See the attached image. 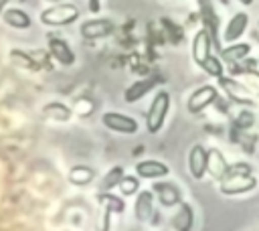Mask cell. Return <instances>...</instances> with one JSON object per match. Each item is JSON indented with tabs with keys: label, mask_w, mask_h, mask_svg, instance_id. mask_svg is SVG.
Here are the masks:
<instances>
[{
	"label": "cell",
	"mask_w": 259,
	"mask_h": 231,
	"mask_svg": "<svg viewBox=\"0 0 259 231\" xmlns=\"http://www.w3.org/2000/svg\"><path fill=\"white\" fill-rule=\"evenodd\" d=\"M257 186V178L253 174V168L245 162H239V164H233L227 168V172L223 174V178L219 180V190L223 195H243V192H249Z\"/></svg>",
	"instance_id": "1"
},
{
	"label": "cell",
	"mask_w": 259,
	"mask_h": 231,
	"mask_svg": "<svg viewBox=\"0 0 259 231\" xmlns=\"http://www.w3.org/2000/svg\"><path fill=\"white\" fill-rule=\"evenodd\" d=\"M168 109H170V95L168 91H158L150 103V109H148V115H146V128L150 134H158L166 122V115H168Z\"/></svg>",
	"instance_id": "2"
},
{
	"label": "cell",
	"mask_w": 259,
	"mask_h": 231,
	"mask_svg": "<svg viewBox=\"0 0 259 231\" xmlns=\"http://www.w3.org/2000/svg\"><path fill=\"white\" fill-rule=\"evenodd\" d=\"M79 18V8L75 4H53L40 12V22L47 26H67Z\"/></svg>",
	"instance_id": "3"
},
{
	"label": "cell",
	"mask_w": 259,
	"mask_h": 231,
	"mask_svg": "<svg viewBox=\"0 0 259 231\" xmlns=\"http://www.w3.org/2000/svg\"><path fill=\"white\" fill-rule=\"evenodd\" d=\"M219 87L225 91V95L231 101H235L239 105H253V93L247 89L245 83L237 81L235 77H225V75L219 77Z\"/></svg>",
	"instance_id": "4"
},
{
	"label": "cell",
	"mask_w": 259,
	"mask_h": 231,
	"mask_svg": "<svg viewBox=\"0 0 259 231\" xmlns=\"http://www.w3.org/2000/svg\"><path fill=\"white\" fill-rule=\"evenodd\" d=\"M219 97V91L214 85H202L198 89H194L186 101V109L190 113H198L202 111L204 107H208L210 103H214V99Z\"/></svg>",
	"instance_id": "5"
},
{
	"label": "cell",
	"mask_w": 259,
	"mask_h": 231,
	"mask_svg": "<svg viewBox=\"0 0 259 231\" xmlns=\"http://www.w3.org/2000/svg\"><path fill=\"white\" fill-rule=\"evenodd\" d=\"M101 124L119 134H136L138 132V122L132 115L117 113V111H105L101 115Z\"/></svg>",
	"instance_id": "6"
},
{
	"label": "cell",
	"mask_w": 259,
	"mask_h": 231,
	"mask_svg": "<svg viewBox=\"0 0 259 231\" xmlns=\"http://www.w3.org/2000/svg\"><path fill=\"white\" fill-rule=\"evenodd\" d=\"M113 22L107 18H93V20H85L79 28L81 36L87 41H97V38H105L113 32Z\"/></svg>",
	"instance_id": "7"
},
{
	"label": "cell",
	"mask_w": 259,
	"mask_h": 231,
	"mask_svg": "<svg viewBox=\"0 0 259 231\" xmlns=\"http://www.w3.org/2000/svg\"><path fill=\"white\" fill-rule=\"evenodd\" d=\"M134 215L140 223H150L156 217V205H154V192L152 190H140L138 199L134 203Z\"/></svg>",
	"instance_id": "8"
},
{
	"label": "cell",
	"mask_w": 259,
	"mask_h": 231,
	"mask_svg": "<svg viewBox=\"0 0 259 231\" xmlns=\"http://www.w3.org/2000/svg\"><path fill=\"white\" fill-rule=\"evenodd\" d=\"M134 170L138 172L136 176L148 178V180H160V178H166L170 174V168L160 160H142L136 164Z\"/></svg>",
	"instance_id": "9"
},
{
	"label": "cell",
	"mask_w": 259,
	"mask_h": 231,
	"mask_svg": "<svg viewBox=\"0 0 259 231\" xmlns=\"http://www.w3.org/2000/svg\"><path fill=\"white\" fill-rule=\"evenodd\" d=\"M188 172L192 178L200 180L206 174V148L202 144H194L188 152Z\"/></svg>",
	"instance_id": "10"
},
{
	"label": "cell",
	"mask_w": 259,
	"mask_h": 231,
	"mask_svg": "<svg viewBox=\"0 0 259 231\" xmlns=\"http://www.w3.org/2000/svg\"><path fill=\"white\" fill-rule=\"evenodd\" d=\"M152 192L156 195V199H158V203L162 207H176L180 203V190L172 182L156 180L154 186H152Z\"/></svg>",
	"instance_id": "11"
},
{
	"label": "cell",
	"mask_w": 259,
	"mask_h": 231,
	"mask_svg": "<svg viewBox=\"0 0 259 231\" xmlns=\"http://www.w3.org/2000/svg\"><path fill=\"white\" fill-rule=\"evenodd\" d=\"M49 53H51V57H53L57 63H61V65H65V67H69V65L75 63V53H73L71 47H69L63 38H59V36H51V38H49Z\"/></svg>",
	"instance_id": "12"
},
{
	"label": "cell",
	"mask_w": 259,
	"mask_h": 231,
	"mask_svg": "<svg viewBox=\"0 0 259 231\" xmlns=\"http://www.w3.org/2000/svg\"><path fill=\"white\" fill-rule=\"evenodd\" d=\"M247 24H249V16L245 12H237L225 26V32H223V41L225 43H235L243 36V32L247 30Z\"/></svg>",
	"instance_id": "13"
},
{
	"label": "cell",
	"mask_w": 259,
	"mask_h": 231,
	"mask_svg": "<svg viewBox=\"0 0 259 231\" xmlns=\"http://www.w3.org/2000/svg\"><path fill=\"white\" fill-rule=\"evenodd\" d=\"M227 168H229V162H227V158L223 156V152L219 148L206 150V172L214 180H221L223 174L227 172Z\"/></svg>",
	"instance_id": "14"
},
{
	"label": "cell",
	"mask_w": 259,
	"mask_h": 231,
	"mask_svg": "<svg viewBox=\"0 0 259 231\" xmlns=\"http://www.w3.org/2000/svg\"><path fill=\"white\" fill-rule=\"evenodd\" d=\"M176 213L172 217V227L176 231H192V225H194V209L188 205V203H178L176 205Z\"/></svg>",
	"instance_id": "15"
},
{
	"label": "cell",
	"mask_w": 259,
	"mask_h": 231,
	"mask_svg": "<svg viewBox=\"0 0 259 231\" xmlns=\"http://www.w3.org/2000/svg\"><path fill=\"white\" fill-rule=\"evenodd\" d=\"M210 49H212V43H210V36L204 28H200L194 38H192V59L196 65H200L208 55H210Z\"/></svg>",
	"instance_id": "16"
},
{
	"label": "cell",
	"mask_w": 259,
	"mask_h": 231,
	"mask_svg": "<svg viewBox=\"0 0 259 231\" xmlns=\"http://www.w3.org/2000/svg\"><path fill=\"white\" fill-rule=\"evenodd\" d=\"M249 53H251V45H247V43H237V41L219 51L221 61H227V63H241V61L247 59Z\"/></svg>",
	"instance_id": "17"
},
{
	"label": "cell",
	"mask_w": 259,
	"mask_h": 231,
	"mask_svg": "<svg viewBox=\"0 0 259 231\" xmlns=\"http://www.w3.org/2000/svg\"><path fill=\"white\" fill-rule=\"evenodd\" d=\"M154 85H156V79H154V77H148V79H140V81L132 83V85L125 89V93H123V99H125L127 103H134V101L142 99V97H144L148 91H152V89H154Z\"/></svg>",
	"instance_id": "18"
},
{
	"label": "cell",
	"mask_w": 259,
	"mask_h": 231,
	"mask_svg": "<svg viewBox=\"0 0 259 231\" xmlns=\"http://www.w3.org/2000/svg\"><path fill=\"white\" fill-rule=\"evenodd\" d=\"M2 20H4L8 26L18 28V30L30 28V24H32L30 16H28L24 10H20V8H6V10H2Z\"/></svg>",
	"instance_id": "19"
},
{
	"label": "cell",
	"mask_w": 259,
	"mask_h": 231,
	"mask_svg": "<svg viewBox=\"0 0 259 231\" xmlns=\"http://www.w3.org/2000/svg\"><path fill=\"white\" fill-rule=\"evenodd\" d=\"M93 178H95V170L89 168V166H83V164L73 166L69 170V174H67V180L71 184H75V186H87Z\"/></svg>",
	"instance_id": "20"
},
{
	"label": "cell",
	"mask_w": 259,
	"mask_h": 231,
	"mask_svg": "<svg viewBox=\"0 0 259 231\" xmlns=\"http://www.w3.org/2000/svg\"><path fill=\"white\" fill-rule=\"evenodd\" d=\"M97 201H99L101 209H107L109 213L121 215V213L125 211V203H123V199H121V197L111 195L109 190H101V192H99V197H97Z\"/></svg>",
	"instance_id": "21"
},
{
	"label": "cell",
	"mask_w": 259,
	"mask_h": 231,
	"mask_svg": "<svg viewBox=\"0 0 259 231\" xmlns=\"http://www.w3.org/2000/svg\"><path fill=\"white\" fill-rule=\"evenodd\" d=\"M42 115L49 118V120L65 122V120H69V118L73 115V109L67 107V105L61 103V101H53V103H47V105L42 107Z\"/></svg>",
	"instance_id": "22"
},
{
	"label": "cell",
	"mask_w": 259,
	"mask_h": 231,
	"mask_svg": "<svg viewBox=\"0 0 259 231\" xmlns=\"http://www.w3.org/2000/svg\"><path fill=\"white\" fill-rule=\"evenodd\" d=\"M123 172H125L123 166H111V168L105 172V176H103L99 188H101V190H111V188H115V186L119 184V180L123 178Z\"/></svg>",
	"instance_id": "23"
},
{
	"label": "cell",
	"mask_w": 259,
	"mask_h": 231,
	"mask_svg": "<svg viewBox=\"0 0 259 231\" xmlns=\"http://www.w3.org/2000/svg\"><path fill=\"white\" fill-rule=\"evenodd\" d=\"M198 67H202V71L206 73V75H210V77H223L225 75V69H223V61L219 59V57H214V55H208Z\"/></svg>",
	"instance_id": "24"
},
{
	"label": "cell",
	"mask_w": 259,
	"mask_h": 231,
	"mask_svg": "<svg viewBox=\"0 0 259 231\" xmlns=\"http://www.w3.org/2000/svg\"><path fill=\"white\" fill-rule=\"evenodd\" d=\"M119 190H121V195H125V197H132V195H136L138 192V188H140V176H125L123 174V178L119 180Z\"/></svg>",
	"instance_id": "25"
},
{
	"label": "cell",
	"mask_w": 259,
	"mask_h": 231,
	"mask_svg": "<svg viewBox=\"0 0 259 231\" xmlns=\"http://www.w3.org/2000/svg\"><path fill=\"white\" fill-rule=\"evenodd\" d=\"M243 83L247 85V89L259 97V71L255 69H245L243 71Z\"/></svg>",
	"instance_id": "26"
},
{
	"label": "cell",
	"mask_w": 259,
	"mask_h": 231,
	"mask_svg": "<svg viewBox=\"0 0 259 231\" xmlns=\"http://www.w3.org/2000/svg\"><path fill=\"white\" fill-rule=\"evenodd\" d=\"M10 57H12V61H14V63L22 65L24 69H32V71H34V69H38V65L30 59V55H26V53H22V51H16V49H14V51H10Z\"/></svg>",
	"instance_id": "27"
},
{
	"label": "cell",
	"mask_w": 259,
	"mask_h": 231,
	"mask_svg": "<svg viewBox=\"0 0 259 231\" xmlns=\"http://www.w3.org/2000/svg\"><path fill=\"white\" fill-rule=\"evenodd\" d=\"M109 211L107 209H101V217H99V223H97V231H109Z\"/></svg>",
	"instance_id": "28"
},
{
	"label": "cell",
	"mask_w": 259,
	"mask_h": 231,
	"mask_svg": "<svg viewBox=\"0 0 259 231\" xmlns=\"http://www.w3.org/2000/svg\"><path fill=\"white\" fill-rule=\"evenodd\" d=\"M237 124H239V126H243V128L253 126V113H251V111H243V113L237 118Z\"/></svg>",
	"instance_id": "29"
},
{
	"label": "cell",
	"mask_w": 259,
	"mask_h": 231,
	"mask_svg": "<svg viewBox=\"0 0 259 231\" xmlns=\"http://www.w3.org/2000/svg\"><path fill=\"white\" fill-rule=\"evenodd\" d=\"M239 4H243V6H251L253 4V0H237Z\"/></svg>",
	"instance_id": "30"
},
{
	"label": "cell",
	"mask_w": 259,
	"mask_h": 231,
	"mask_svg": "<svg viewBox=\"0 0 259 231\" xmlns=\"http://www.w3.org/2000/svg\"><path fill=\"white\" fill-rule=\"evenodd\" d=\"M6 2H8V0H0V10H2V6H4Z\"/></svg>",
	"instance_id": "31"
},
{
	"label": "cell",
	"mask_w": 259,
	"mask_h": 231,
	"mask_svg": "<svg viewBox=\"0 0 259 231\" xmlns=\"http://www.w3.org/2000/svg\"><path fill=\"white\" fill-rule=\"evenodd\" d=\"M47 2H51V4H57V2H59V0H47Z\"/></svg>",
	"instance_id": "32"
},
{
	"label": "cell",
	"mask_w": 259,
	"mask_h": 231,
	"mask_svg": "<svg viewBox=\"0 0 259 231\" xmlns=\"http://www.w3.org/2000/svg\"><path fill=\"white\" fill-rule=\"evenodd\" d=\"M198 2H200V0H198Z\"/></svg>",
	"instance_id": "33"
}]
</instances>
